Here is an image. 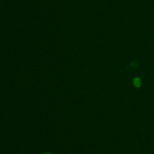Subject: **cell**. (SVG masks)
<instances>
[{
  "mask_svg": "<svg viewBox=\"0 0 154 154\" xmlns=\"http://www.w3.org/2000/svg\"><path fill=\"white\" fill-rule=\"evenodd\" d=\"M133 85L135 87L139 88L141 87V81L139 78L138 77H135V78L133 79Z\"/></svg>",
  "mask_w": 154,
  "mask_h": 154,
  "instance_id": "obj_1",
  "label": "cell"
},
{
  "mask_svg": "<svg viewBox=\"0 0 154 154\" xmlns=\"http://www.w3.org/2000/svg\"><path fill=\"white\" fill-rule=\"evenodd\" d=\"M45 154H51V153H45Z\"/></svg>",
  "mask_w": 154,
  "mask_h": 154,
  "instance_id": "obj_2",
  "label": "cell"
}]
</instances>
